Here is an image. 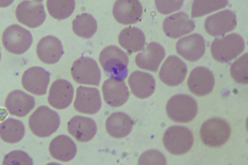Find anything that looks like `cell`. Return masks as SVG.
I'll return each instance as SVG.
<instances>
[{
  "label": "cell",
  "instance_id": "cell-1",
  "mask_svg": "<svg viewBox=\"0 0 248 165\" xmlns=\"http://www.w3.org/2000/svg\"><path fill=\"white\" fill-rule=\"evenodd\" d=\"M99 60L106 73L110 77L124 79L127 75L128 58L126 54L115 45H109L101 52Z\"/></svg>",
  "mask_w": 248,
  "mask_h": 165
},
{
  "label": "cell",
  "instance_id": "cell-2",
  "mask_svg": "<svg viewBox=\"0 0 248 165\" xmlns=\"http://www.w3.org/2000/svg\"><path fill=\"white\" fill-rule=\"evenodd\" d=\"M60 123L59 115L46 106L38 107L29 119L30 130L40 137L48 136L56 132Z\"/></svg>",
  "mask_w": 248,
  "mask_h": 165
},
{
  "label": "cell",
  "instance_id": "cell-3",
  "mask_svg": "<svg viewBox=\"0 0 248 165\" xmlns=\"http://www.w3.org/2000/svg\"><path fill=\"white\" fill-rule=\"evenodd\" d=\"M245 48V42L239 35L231 33L215 39L211 45L213 58L220 62H228L240 54Z\"/></svg>",
  "mask_w": 248,
  "mask_h": 165
},
{
  "label": "cell",
  "instance_id": "cell-4",
  "mask_svg": "<svg viewBox=\"0 0 248 165\" xmlns=\"http://www.w3.org/2000/svg\"><path fill=\"white\" fill-rule=\"evenodd\" d=\"M166 109L170 119L180 123L191 121L198 111L196 101L189 95L183 94L172 96L168 101Z\"/></svg>",
  "mask_w": 248,
  "mask_h": 165
},
{
  "label": "cell",
  "instance_id": "cell-5",
  "mask_svg": "<svg viewBox=\"0 0 248 165\" xmlns=\"http://www.w3.org/2000/svg\"><path fill=\"white\" fill-rule=\"evenodd\" d=\"M194 142L191 132L186 127L174 125L165 131L163 143L166 149L174 155H182L190 150Z\"/></svg>",
  "mask_w": 248,
  "mask_h": 165
},
{
  "label": "cell",
  "instance_id": "cell-6",
  "mask_svg": "<svg viewBox=\"0 0 248 165\" xmlns=\"http://www.w3.org/2000/svg\"><path fill=\"white\" fill-rule=\"evenodd\" d=\"M203 143L211 147H219L229 139L231 129L228 122L219 118H212L205 121L200 129Z\"/></svg>",
  "mask_w": 248,
  "mask_h": 165
},
{
  "label": "cell",
  "instance_id": "cell-7",
  "mask_svg": "<svg viewBox=\"0 0 248 165\" xmlns=\"http://www.w3.org/2000/svg\"><path fill=\"white\" fill-rule=\"evenodd\" d=\"M2 44L6 50L15 54H21L30 47L32 38L29 30L14 24L8 27L2 36Z\"/></svg>",
  "mask_w": 248,
  "mask_h": 165
},
{
  "label": "cell",
  "instance_id": "cell-8",
  "mask_svg": "<svg viewBox=\"0 0 248 165\" xmlns=\"http://www.w3.org/2000/svg\"><path fill=\"white\" fill-rule=\"evenodd\" d=\"M72 76L81 84L98 86L101 73L96 61L89 57H81L75 60L71 70Z\"/></svg>",
  "mask_w": 248,
  "mask_h": 165
},
{
  "label": "cell",
  "instance_id": "cell-9",
  "mask_svg": "<svg viewBox=\"0 0 248 165\" xmlns=\"http://www.w3.org/2000/svg\"><path fill=\"white\" fill-rule=\"evenodd\" d=\"M46 16L43 4L37 1L23 0L16 9L17 20L31 28H35L42 24Z\"/></svg>",
  "mask_w": 248,
  "mask_h": 165
},
{
  "label": "cell",
  "instance_id": "cell-10",
  "mask_svg": "<svg viewBox=\"0 0 248 165\" xmlns=\"http://www.w3.org/2000/svg\"><path fill=\"white\" fill-rule=\"evenodd\" d=\"M187 73L186 63L176 56L168 57L164 62L159 73L162 82L170 86L180 84L184 80Z\"/></svg>",
  "mask_w": 248,
  "mask_h": 165
},
{
  "label": "cell",
  "instance_id": "cell-11",
  "mask_svg": "<svg viewBox=\"0 0 248 165\" xmlns=\"http://www.w3.org/2000/svg\"><path fill=\"white\" fill-rule=\"evenodd\" d=\"M236 24L234 14L230 10H225L207 17L204 27L209 34L219 36L232 30Z\"/></svg>",
  "mask_w": 248,
  "mask_h": 165
},
{
  "label": "cell",
  "instance_id": "cell-12",
  "mask_svg": "<svg viewBox=\"0 0 248 165\" xmlns=\"http://www.w3.org/2000/svg\"><path fill=\"white\" fill-rule=\"evenodd\" d=\"M105 102L112 107L124 105L128 100L129 91L124 79L110 77L105 80L102 87Z\"/></svg>",
  "mask_w": 248,
  "mask_h": 165
},
{
  "label": "cell",
  "instance_id": "cell-13",
  "mask_svg": "<svg viewBox=\"0 0 248 165\" xmlns=\"http://www.w3.org/2000/svg\"><path fill=\"white\" fill-rule=\"evenodd\" d=\"M101 106V100L98 90L95 88L79 86L76 91L74 107L78 112L94 114Z\"/></svg>",
  "mask_w": 248,
  "mask_h": 165
},
{
  "label": "cell",
  "instance_id": "cell-14",
  "mask_svg": "<svg viewBox=\"0 0 248 165\" xmlns=\"http://www.w3.org/2000/svg\"><path fill=\"white\" fill-rule=\"evenodd\" d=\"M49 81V73L43 68L37 66L26 70L21 79L23 88L36 95L46 94Z\"/></svg>",
  "mask_w": 248,
  "mask_h": 165
},
{
  "label": "cell",
  "instance_id": "cell-15",
  "mask_svg": "<svg viewBox=\"0 0 248 165\" xmlns=\"http://www.w3.org/2000/svg\"><path fill=\"white\" fill-rule=\"evenodd\" d=\"M112 14L119 23L132 24L140 19L142 8L139 0H117L113 7Z\"/></svg>",
  "mask_w": 248,
  "mask_h": 165
},
{
  "label": "cell",
  "instance_id": "cell-16",
  "mask_svg": "<svg viewBox=\"0 0 248 165\" xmlns=\"http://www.w3.org/2000/svg\"><path fill=\"white\" fill-rule=\"evenodd\" d=\"M215 84L212 73L207 68L199 66L191 72L187 80L189 90L197 96H204L209 93Z\"/></svg>",
  "mask_w": 248,
  "mask_h": 165
},
{
  "label": "cell",
  "instance_id": "cell-17",
  "mask_svg": "<svg viewBox=\"0 0 248 165\" xmlns=\"http://www.w3.org/2000/svg\"><path fill=\"white\" fill-rule=\"evenodd\" d=\"M177 53L187 60L195 61L200 59L205 50L202 37L197 33L180 39L176 43Z\"/></svg>",
  "mask_w": 248,
  "mask_h": 165
},
{
  "label": "cell",
  "instance_id": "cell-18",
  "mask_svg": "<svg viewBox=\"0 0 248 165\" xmlns=\"http://www.w3.org/2000/svg\"><path fill=\"white\" fill-rule=\"evenodd\" d=\"M74 89L68 81L59 79L51 84L48 96V102L53 107L62 109L71 104L73 97Z\"/></svg>",
  "mask_w": 248,
  "mask_h": 165
},
{
  "label": "cell",
  "instance_id": "cell-19",
  "mask_svg": "<svg viewBox=\"0 0 248 165\" xmlns=\"http://www.w3.org/2000/svg\"><path fill=\"white\" fill-rule=\"evenodd\" d=\"M195 24L188 15L179 12L166 17L163 23V30L166 35L171 38H177L191 32Z\"/></svg>",
  "mask_w": 248,
  "mask_h": 165
},
{
  "label": "cell",
  "instance_id": "cell-20",
  "mask_svg": "<svg viewBox=\"0 0 248 165\" xmlns=\"http://www.w3.org/2000/svg\"><path fill=\"white\" fill-rule=\"evenodd\" d=\"M165 56L163 47L158 43L151 42L145 48L137 55L136 65L140 69L156 72Z\"/></svg>",
  "mask_w": 248,
  "mask_h": 165
},
{
  "label": "cell",
  "instance_id": "cell-21",
  "mask_svg": "<svg viewBox=\"0 0 248 165\" xmlns=\"http://www.w3.org/2000/svg\"><path fill=\"white\" fill-rule=\"evenodd\" d=\"M34 98L20 90L10 92L5 101L9 113L19 117L25 116L34 106Z\"/></svg>",
  "mask_w": 248,
  "mask_h": 165
},
{
  "label": "cell",
  "instance_id": "cell-22",
  "mask_svg": "<svg viewBox=\"0 0 248 165\" xmlns=\"http://www.w3.org/2000/svg\"><path fill=\"white\" fill-rule=\"evenodd\" d=\"M36 53L39 60L43 62L48 64L55 63L63 54L62 43L54 36H45L38 43Z\"/></svg>",
  "mask_w": 248,
  "mask_h": 165
},
{
  "label": "cell",
  "instance_id": "cell-23",
  "mask_svg": "<svg viewBox=\"0 0 248 165\" xmlns=\"http://www.w3.org/2000/svg\"><path fill=\"white\" fill-rule=\"evenodd\" d=\"M67 130L77 140L85 142L91 140L95 135L97 127L94 120L91 118L76 116L67 123Z\"/></svg>",
  "mask_w": 248,
  "mask_h": 165
},
{
  "label": "cell",
  "instance_id": "cell-24",
  "mask_svg": "<svg viewBox=\"0 0 248 165\" xmlns=\"http://www.w3.org/2000/svg\"><path fill=\"white\" fill-rule=\"evenodd\" d=\"M128 83L132 93L139 98L143 99L149 97L155 90V79L148 73L134 71L130 75Z\"/></svg>",
  "mask_w": 248,
  "mask_h": 165
},
{
  "label": "cell",
  "instance_id": "cell-25",
  "mask_svg": "<svg viewBox=\"0 0 248 165\" xmlns=\"http://www.w3.org/2000/svg\"><path fill=\"white\" fill-rule=\"evenodd\" d=\"M49 151L53 158L66 162L75 157L77 148L75 143L70 137L65 135H60L50 142Z\"/></svg>",
  "mask_w": 248,
  "mask_h": 165
},
{
  "label": "cell",
  "instance_id": "cell-26",
  "mask_svg": "<svg viewBox=\"0 0 248 165\" xmlns=\"http://www.w3.org/2000/svg\"><path fill=\"white\" fill-rule=\"evenodd\" d=\"M131 118L124 113L117 112L112 113L106 121V129L108 134L116 138L128 135L132 129Z\"/></svg>",
  "mask_w": 248,
  "mask_h": 165
},
{
  "label": "cell",
  "instance_id": "cell-27",
  "mask_svg": "<svg viewBox=\"0 0 248 165\" xmlns=\"http://www.w3.org/2000/svg\"><path fill=\"white\" fill-rule=\"evenodd\" d=\"M118 42L123 48L128 52L133 53L143 48L145 38L143 32L139 29L136 27H127L119 33Z\"/></svg>",
  "mask_w": 248,
  "mask_h": 165
},
{
  "label": "cell",
  "instance_id": "cell-28",
  "mask_svg": "<svg viewBox=\"0 0 248 165\" xmlns=\"http://www.w3.org/2000/svg\"><path fill=\"white\" fill-rule=\"evenodd\" d=\"M24 133V126L18 120L9 118L0 124V137L5 142H18L23 138Z\"/></svg>",
  "mask_w": 248,
  "mask_h": 165
},
{
  "label": "cell",
  "instance_id": "cell-29",
  "mask_svg": "<svg viewBox=\"0 0 248 165\" xmlns=\"http://www.w3.org/2000/svg\"><path fill=\"white\" fill-rule=\"evenodd\" d=\"M97 23L94 17L89 14L78 15L72 22L73 32L78 36L90 38L97 30Z\"/></svg>",
  "mask_w": 248,
  "mask_h": 165
},
{
  "label": "cell",
  "instance_id": "cell-30",
  "mask_svg": "<svg viewBox=\"0 0 248 165\" xmlns=\"http://www.w3.org/2000/svg\"><path fill=\"white\" fill-rule=\"evenodd\" d=\"M46 7L52 17L62 20L68 17L72 14L75 2V0H47Z\"/></svg>",
  "mask_w": 248,
  "mask_h": 165
},
{
  "label": "cell",
  "instance_id": "cell-31",
  "mask_svg": "<svg viewBox=\"0 0 248 165\" xmlns=\"http://www.w3.org/2000/svg\"><path fill=\"white\" fill-rule=\"evenodd\" d=\"M228 0H194L191 8L192 17L203 16L226 6Z\"/></svg>",
  "mask_w": 248,
  "mask_h": 165
},
{
  "label": "cell",
  "instance_id": "cell-32",
  "mask_svg": "<svg viewBox=\"0 0 248 165\" xmlns=\"http://www.w3.org/2000/svg\"><path fill=\"white\" fill-rule=\"evenodd\" d=\"M248 55L246 53L236 60L231 65L230 72L232 77L238 83L247 84L248 82Z\"/></svg>",
  "mask_w": 248,
  "mask_h": 165
},
{
  "label": "cell",
  "instance_id": "cell-33",
  "mask_svg": "<svg viewBox=\"0 0 248 165\" xmlns=\"http://www.w3.org/2000/svg\"><path fill=\"white\" fill-rule=\"evenodd\" d=\"M3 165H32L31 158L21 150H14L6 154L3 158Z\"/></svg>",
  "mask_w": 248,
  "mask_h": 165
},
{
  "label": "cell",
  "instance_id": "cell-34",
  "mask_svg": "<svg viewBox=\"0 0 248 165\" xmlns=\"http://www.w3.org/2000/svg\"><path fill=\"white\" fill-rule=\"evenodd\" d=\"M139 165H166L165 157L156 150H150L144 152L140 157Z\"/></svg>",
  "mask_w": 248,
  "mask_h": 165
},
{
  "label": "cell",
  "instance_id": "cell-35",
  "mask_svg": "<svg viewBox=\"0 0 248 165\" xmlns=\"http://www.w3.org/2000/svg\"><path fill=\"white\" fill-rule=\"evenodd\" d=\"M184 0H155L157 11L162 14L167 15L179 10Z\"/></svg>",
  "mask_w": 248,
  "mask_h": 165
},
{
  "label": "cell",
  "instance_id": "cell-36",
  "mask_svg": "<svg viewBox=\"0 0 248 165\" xmlns=\"http://www.w3.org/2000/svg\"><path fill=\"white\" fill-rule=\"evenodd\" d=\"M14 0H0V7H6L10 5Z\"/></svg>",
  "mask_w": 248,
  "mask_h": 165
},
{
  "label": "cell",
  "instance_id": "cell-37",
  "mask_svg": "<svg viewBox=\"0 0 248 165\" xmlns=\"http://www.w3.org/2000/svg\"><path fill=\"white\" fill-rule=\"evenodd\" d=\"M33 0L35 1H37V2H40V1H42L43 0Z\"/></svg>",
  "mask_w": 248,
  "mask_h": 165
},
{
  "label": "cell",
  "instance_id": "cell-38",
  "mask_svg": "<svg viewBox=\"0 0 248 165\" xmlns=\"http://www.w3.org/2000/svg\"></svg>",
  "mask_w": 248,
  "mask_h": 165
}]
</instances>
